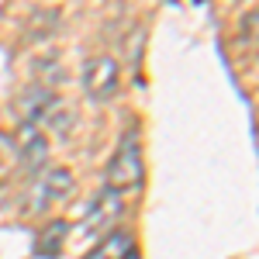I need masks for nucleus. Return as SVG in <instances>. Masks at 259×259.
Returning <instances> with one entry per match:
<instances>
[{"label": "nucleus", "mask_w": 259, "mask_h": 259, "mask_svg": "<svg viewBox=\"0 0 259 259\" xmlns=\"http://www.w3.org/2000/svg\"><path fill=\"white\" fill-rule=\"evenodd\" d=\"M66 235H69V225H66V221H52L49 228H41V232H38V239H35V252H38L41 259H56L62 252Z\"/></svg>", "instance_id": "7"}, {"label": "nucleus", "mask_w": 259, "mask_h": 259, "mask_svg": "<svg viewBox=\"0 0 259 259\" xmlns=\"http://www.w3.org/2000/svg\"><path fill=\"white\" fill-rule=\"evenodd\" d=\"M18 152H21V169H28V173H38L41 166H45L49 145H45V135H41L35 124H21Z\"/></svg>", "instance_id": "4"}, {"label": "nucleus", "mask_w": 259, "mask_h": 259, "mask_svg": "<svg viewBox=\"0 0 259 259\" xmlns=\"http://www.w3.org/2000/svg\"><path fill=\"white\" fill-rule=\"evenodd\" d=\"M69 190H73V177L56 166V169H45V177L38 180V187H35V204H31V211H41V207H49L52 200H62L69 197Z\"/></svg>", "instance_id": "3"}, {"label": "nucleus", "mask_w": 259, "mask_h": 259, "mask_svg": "<svg viewBox=\"0 0 259 259\" xmlns=\"http://www.w3.org/2000/svg\"><path fill=\"white\" fill-rule=\"evenodd\" d=\"M121 214V200L118 194H100L94 200V207H90V214L83 221V232H104V228H111Z\"/></svg>", "instance_id": "5"}, {"label": "nucleus", "mask_w": 259, "mask_h": 259, "mask_svg": "<svg viewBox=\"0 0 259 259\" xmlns=\"http://www.w3.org/2000/svg\"><path fill=\"white\" fill-rule=\"evenodd\" d=\"M135 256V239L128 232H107V239L94 245V252H87L83 259H132Z\"/></svg>", "instance_id": "6"}, {"label": "nucleus", "mask_w": 259, "mask_h": 259, "mask_svg": "<svg viewBox=\"0 0 259 259\" xmlns=\"http://www.w3.org/2000/svg\"><path fill=\"white\" fill-rule=\"evenodd\" d=\"M83 90L94 100H107L118 90V62L111 56H94L83 69Z\"/></svg>", "instance_id": "2"}, {"label": "nucleus", "mask_w": 259, "mask_h": 259, "mask_svg": "<svg viewBox=\"0 0 259 259\" xmlns=\"http://www.w3.org/2000/svg\"><path fill=\"white\" fill-rule=\"evenodd\" d=\"M104 183L111 194H121V190H132L142 183V149H139V139L135 132H128L121 139L118 152L111 156L107 169H104Z\"/></svg>", "instance_id": "1"}, {"label": "nucleus", "mask_w": 259, "mask_h": 259, "mask_svg": "<svg viewBox=\"0 0 259 259\" xmlns=\"http://www.w3.org/2000/svg\"><path fill=\"white\" fill-rule=\"evenodd\" d=\"M21 169V152H18V142L11 139L7 132H0V183L14 177Z\"/></svg>", "instance_id": "8"}]
</instances>
